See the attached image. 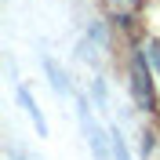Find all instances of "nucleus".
I'll return each instance as SVG.
<instances>
[{"label": "nucleus", "mask_w": 160, "mask_h": 160, "mask_svg": "<svg viewBox=\"0 0 160 160\" xmlns=\"http://www.w3.org/2000/svg\"><path fill=\"white\" fill-rule=\"evenodd\" d=\"M77 117H80V131H84V138H88L95 160H109V157H113V149H109V131H102L98 120L91 117L88 98H77Z\"/></svg>", "instance_id": "obj_1"}, {"label": "nucleus", "mask_w": 160, "mask_h": 160, "mask_svg": "<svg viewBox=\"0 0 160 160\" xmlns=\"http://www.w3.org/2000/svg\"><path fill=\"white\" fill-rule=\"evenodd\" d=\"M131 95L142 109H153L157 106V95H153V73H149V62L146 55H135L131 58Z\"/></svg>", "instance_id": "obj_2"}, {"label": "nucleus", "mask_w": 160, "mask_h": 160, "mask_svg": "<svg viewBox=\"0 0 160 160\" xmlns=\"http://www.w3.org/2000/svg\"><path fill=\"white\" fill-rule=\"evenodd\" d=\"M15 95H18V106L29 113V120H33V128H37V135H48V120H44V113H40L37 98H33V95L22 88V84H18V91H15Z\"/></svg>", "instance_id": "obj_3"}, {"label": "nucleus", "mask_w": 160, "mask_h": 160, "mask_svg": "<svg viewBox=\"0 0 160 160\" xmlns=\"http://www.w3.org/2000/svg\"><path fill=\"white\" fill-rule=\"evenodd\" d=\"M44 73H48L51 88H55V95H69V80H66V73L55 66V58H44Z\"/></svg>", "instance_id": "obj_4"}, {"label": "nucleus", "mask_w": 160, "mask_h": 160, "mask_svg": "<svg viewBox=\"0 0 160 160\" xmlns=\"http://www.w3.org/2000/svg\"><path fill=\"white\" fill-rule=\"evenodd\" d=\"M109 149H113V160H131V153H128V142H124V135H120L117 128L109 131Z\"/></svg>", "instance_id": "obj_5"}, {"label": "nucleus", "mask_w": 160, "mask_h": 160, "mask_svg": "<svg viewBox=\"0 0 160 160\" xmlns=\"http://www.w3.org/2000/svg\"><path fill=\"white\" fill-rule=\"evenodd\" d=\"M149 58H153V66L160 69V44H149Z\"/></svg>", "instance_id": "obj_6"}, {"label": "nucleus", "mask_w": 160, "mask_h": 160, "mask_svg": "<svg viewBox=\"0 0 160 160\" xmlns=\"http://www.w3.org/2000/svg\"><path fill=\"white\" fill-rule=\"evenodd\" d=\"M142 153H153V135H142Z\"/></svg>", "instance_id": "obj_7"}, {"label": "nucleus", "mask_w": 160, "mask_h": 160, "mask_svg": "<svg viewBox=\"0 0 160 160\" xmlns=\"http://www.w3.org/2000/svg\"><path fill=\"white\" fill-rule=\"evenodd\" d=\"M124 4H131V0H124Z\"/></svg>", "instance_id": "obj_8"}]
</instances>
